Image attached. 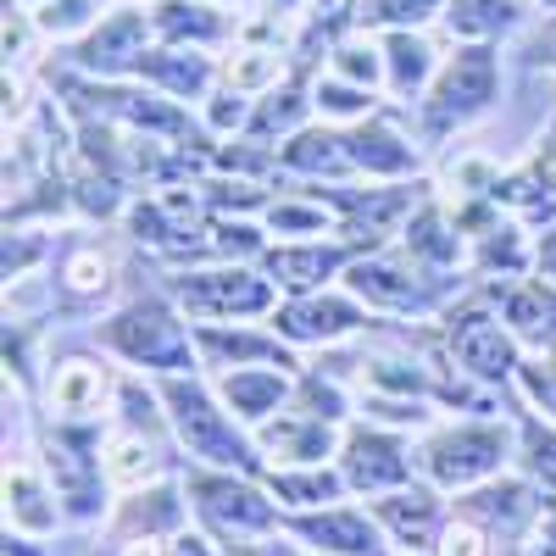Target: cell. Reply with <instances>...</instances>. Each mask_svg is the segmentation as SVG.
Returning <instances> with one entry per match:
<instances>
[{
	"instance_id": "8992f818",
	"label": "cell",
	"mask_w": 556,
	"mask_h": 556,
	"mask_svg": "<svg viewBox=\"0 0 556 556\" xmlns=\"http://www.w3.org/2000/svg\"><path fill=\"white\" fill-rule=\"evenodd\" d=\"M351 473H356V484H390L406 473V462L395 456V445L362 434V440H351Z\"/></svg>"
},
{
	"instance_id": "52a82bcc",
	"label": "cell",
	"mask_w": 556,
	"mask_h": 556,
	"mask_svg": "<svg viewBox=\"0 0 556 556\" xmlns=\"http://www.w3.org/2000/svg\"><path fill=\"white\" fill-rule=\"evenodd\" d=\"M513 0H451V28L462 34H495V28H513Z\"/></svg>"
},
{
	"instance_id": "4fadbf2b",
	"label": "cell",
	"mask_w": 556,
	"mask_h": 556,
	"mask_svg": "<svg viewBox=\"0 0 556 556\" xmlns=\"http://www.w3.org/2000/svg\"><path fill=\"white\" fill-rule=\"evenodd\" d=\"M312 534H317V540L329 534V540H334V551H374V540H367V529H362L356 518H329V523H312Z\"/></svg>"
},
{
	"instance_id": "8fae6325",
	"label": "cell",
	"mask_w": 556,
	"mask_h": 556,
	"mask_svg": "<svg viewBox=\"0 0 556 556\" xmlns=\"http://www.w3.org/2000/svg\"><path fill=\"white\" fill-rule=\"evenodd\" d=\"M390 56H395V84L406 89V84H417L429 73V45H417V39H390Z\"/></svg>"
},
{
	"instance_id": "7a4b0ae2",
	"label": "cell",
	"mask_w": 556,
	"mask_h": 556,
	"mask_svg": "<svg viewBox=\"0 0 556 556\" xmlns=\"http://www.w3.org/2000/svg\"><path fill=\"white\" fill-rule=\"evenodd\" d=\"M495 456H501V440L495 434H451V440H440L434 445V473L440 479H456V484H468L473 473H484V468H495Z\"/></svg>"
},
{
	"instance_id": "277c9868",
	"label": "cell",
	"mask_w": 556,
	"mask_h": 556,
	"mask_svg": "<svg viewBox=\"0 0 556 556\" xmlns=\"http://www.w3.org/2000/svg\"><path fill=\"white\" fill-rule=\"evenodd\" d=\"M173 401H178V424H184V434H190L212 462H235V456H245L235 440H217V417H212V406L201 401V395H190V390H173Z\"/></svg>"
},
{
	"instance_id": "9c48e42d",
	"label": "cell",
	"mask_w": 556,
	"mask_h": 556,
	"mask_svg": "<svg viewBox=\"0 0 556 556\" xmlns=\"http://www.w3.org/2000/svg\"><path fill=\"white\" fill-rule=\"evenodd\" d=\"M101 374H96V367H62V374H56V406L62 412H89V406H96L101 401Z\"/></svg>"
},
{
	"instance_id": "ba28073f",
	"label": "cell",
	"mask_w": 556,
	"mask_h": 556,
	"mask_svg": "<svg viewBox=\"0 0 556 556\" xmlns=\"http://www.w3.org/2000/svg\"><path fill=\"white\" fill-rule=\"evenodd\" d=\"M456 345H462V356H468V367H479V374H506V345L484 317H468V329H462Z\"/></svg>"
},
{
	"instance_id": "7c38bea8",
	"label": "cell",
	"mask_w": 556,
	"mask_h": 556,
	"mask_svg": "<svg viewBox=\"0 0 556 556\" xmlns=\"http://www.w3.org/2000/svg\"><path fill=\"white\" fill-rule=\"evenodd\" d=\"M434 12V0H374V7H362L367 23H417V17H429Z\"/></svg>"
},
{
	"instance_id": "44dd1931",
	"label": "cell",
	"mask_w": 556,
	"mask_h": 556,
	"mask_svg": "<svg viewBox=\"0 0 556 556\" xmlns=\"http://www.w3.org/2000/svg\"><path fill=\"white\" fill-rule=\"evenodd\" d=\"M285 7H290V0H285Z\"/></svg>"
},
{
	"instance_id": "d6986e66",
	"label": "cell",
	"mask_w": 556,
	"mask_h": 556,
	"mask_svg": "<svg viewBox=\"0 0 556 556\" xmlns=\"http://www.w3.org/2000/svg\"><path fill=\"white\" fill-rule=\"evenodd\" d=\"M545 7H556V0H545Z\"/></svg>"
},
{
	"instance_id": "e0dca14e",
	"label": "cell",
	"mask_w": 556,
	"mask_h": 556,
	"mask_svg": "<svg viewBox=\"0 0 556 556\" xmlns=\"http://www.w3.org/2000/svg\"><path fill=\"white\" fill-rule=\"evenodd\" d=\"M67 278L78 290H96V285H106V262H96V256H78L73 267H67Z\"/></svg>"
},
{
	"instance_id": "6da1fadb",
	"label": "cell",
	"mask_w": 556,
	"mask_h": 556,
	"mask_svg": "<svg viewBox=\"0 0 556 556\" xmlns=\"http://www.w3.org/2000/svg\"><path fill=\"white\" fill-rule=\"evenodd\" d=\"M490 101H495V56H490V51H462V56L445 67L429 112H434V123H451V117L462 123V117L484 112Z\"/></svg>"
},
{
	"instance_id": "5bb4252c",
	"label": "cell",
	"mask_w": 556,
	"mask_h": 556,
	"mask_svg": "<svg viewBox=\"0 0 556 556\" xmlns=\"http://www.w3.org/2000/svg\"><path fill=\"white\" fill-rule=\"evenodd\" d=\"M384 513L395 518V529H401L406 540H424V529H429V513H434V501H429V495H417V506H384Z\"/></svg>"
},
{
	"instance_id": "9a60e30c",
	"label": "cell",
	"mask_w": 556,
	"mask_h": 556,
	"mask_svg": "<svg viewBox=\"0 0 556 556\" xmlns=\"http://www.w3.org/2000/svg\"><path fill=\"white\" fill-rule=\"evenodd\" d=\"M440 556H490V551H484V534H479L473 523H451Z\"/></svg>"
},
{
	"instance_id": "30bf717a",
	"label": "cell",
	"mask_w": 556,
	"mask_h": 556,
	"mask_svg": "<svg viewBox=\"0 0 556 556\" xmlns=\"http://www.w3.org/2000/svg\"><path fill=\"white\" fill-rule=\"evenodd\" d=\"M106 473H112L117 484H134L139 473H151V451H146V440H117V445L106 451Z\"/></svg>"
},
{
	"instance_id": "3957f363",
	"label": "cell",
	"mask_w": 556,
	"mask_h": 556,
	"mask_svg": "<svg viewBox=\"0 0 556 556\" xmlns=\"http://www.w3.org/2000/svg\"><path fill=\"white\" fill-rule=\"evenodd\" d=\"M139 39H146V17H139V12H117L96 39L84 45V62H89V67H117V62L139 56V51H134Z\"/></svg>"
},
{
	"instance_id": "ffe728a7",
	"label": "cell",
	"mask_w": 556,
	"mask_h": 556,
	"mask_svg": "<svg viewBox=\"0 0 556 556\" xmlns=\"http://www.w3.org/2000/svg\"><path fill=\"white\" fill-rule=\"evenodd\" d=\"M240 556H251V551H240Z\"/></svg>"
},
{
	"instance_id": "ac0fdd59",
	"label": "cell",
	"mask_w": 556,
	"mask_h": 556,
	"mask_svg": "<svg viewBox=\"0 0 556 556\" xmlns=\"http://www.w3.org/2000/svg\"><path fill=\"white\" fill-rule=\"evenodd\" d=\"M128 556H162V545H156V540H134Z\"/></svg>"
},
{
	"instance_id": "5b68a950",
	"label": "cell",
	"mask_w": 556,
	"mask_h": 556,
	"mask_svg": "<svg viewBox=\"0 0 556 556\" xmlns=\"http://www.w3.org/2000/svg\"><path fill=\"white\" fill-rule=\"evenodd\" d=\"M201 506H206V518H217V523H240V529H262L273 513L251 495V490H235V484H201Z\"/></svg>"
},
{
	"instance_id": "2e32d148",
	"label": "cell",
	"mask_w": 556,
	"mask_h": 556,
	"mask_svg": "<svg viewBox=\"0 0 556 556\" xmlns=\"http://www.w3.org/2000/svg\"><path fill=\"white\" fill-rule=\"evenodd\" d=\"M228 78L235 84H262V78H273V56L267 51H245V62L228 67Z\"/></svg>"
}]
</instances>
